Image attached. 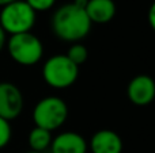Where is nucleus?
<instances>
[{"label":"nucleus","mask_w":155,"mask_h":153,"mask_svg":"<svg viewBox=\"0 0 155 153\" xmlns=\"http://www.w3.org/2000/svg\"><path fill=\"white\" fill-rule=\"evenodd\" d=\"M23 94L18 86L10 81L0 83V117L11 122L21 115L23 110Z\"/></svg>","instance_id":"423d86ee"},{"label":"nucleus","mask_w":155,"mask_h":153,"mask_svg":"<svg viewBox=\"0 0 155 153\" xmlns=\"http://www.w3.org/2000/svg\"><path fill=\"white\" fill-rule=\"evenodd\" d=\"M79 76V67L65 54L49 57L42 67V79L49 87L56 89L70 88Z\"/></svg>","instance_id":"7ed1b4c3"},{"label":"nucleus","mask_w":155,"mask_h":153,"mask_svg":"<svg viewBox=\"0 0 155 153\" xmlns=\"http://www.w3.org/2000/svg\"><path fill=\"white\" fill-rule=\"evenodd\" d=\"M88 148L93 153H121L124 144L114 130L101 129L91 136Z\"/></svg>","instance_id":"6e6552de"},{"label":"nucleus","mask_w":155,"mask_h":153,"mask_svg":"<svg viewBox=\"0 0 155 153\" xmlns=\"http://www.w3.org/2000/svg\"><path fill=\"white\" fill-rule=\"evenodd\" d=\"M87 2L88 0H74V4L78 5V7H80V8H86V4H87Z\"/></svg>","instance_id":"f3484780"},{"label":"nucleus","mask_w":155,"mask_h":153,"mask_svg":"<svg viewBox=\"0 0 155 153\" xmlns=\"http://www.w3.org/2000/svg\"><path fill=\"white\" fill-rule=\"evenodd\" d=\"M5 43H7V34H5L4 30L0 27V53H2V50L5 48Z\"/></svg>","instance_id":"dca6fc26"},{"label":"nucleus","mask_w":155,"mask_h":153,"mask_svg":"<svg viewBox=\"0 0 155 153\" xmlns=\"http://www.w3.org/2000/svg\"><path fill=\"white\" fill-rule=\"evenodd\" d=\"M12 2H16V0H0V7H4V5L10 4Z\"/></svg>","instance_id":"a211bd4d"},{"label":"nucleus","mask_w":155,"mask_h":153,"mask_svg":"<svg viewBox=\"0 0 155 153\" xmlns=\"http://www.w3.org/2000/svg\"><path fill=\"white\" fill-rule=\"evenodd\" d=\"M84 11L91 23L105 24L116 16L117 7L114 0H88Z\"/></svg>","instance_id":"9d476101"},{"label":"nucleus","mask_w":155,"mask_h":153,"mask_svg":"<svg viewBox=\"0 0 155 153\" xmlns=\"http://www.w3.org/2000/svg\"><path fill=\"white\" fill-rule=\"evenodd\" d=\"M30 7L33 8L34 12H45L53 8L56 4V0H25Z\"/></svg>","instance_id":"4468645a"},{"label":"nucleus","mask_w":155,"mask_h":153,"mask_svg":"<svg viewBox=\"0 0 155 153\" xmlns=\"http://www.w3.org/2000/svg\"><path fill=\"white\" fill-rule=\"evenodd\" d=\"M65 56H67L68 58L74 62V64H76L78 67H80V65L87 60L88 50H87V48H86L83 43L76 42V43H74V45H71L70 48H68L67 54H65Z\"/></svg>","instance_id":"f8f14e48"},{"label":"nucleus","mask_w":155,"mask_h":153,"mask_svg":"<svg viewBox=\"0 0 155 153\" xmlns=\"http://www.w3.org/2000/svg\"><path fill=\"white\" fill-rule=\"evenodd\" d=\"M35 19L37 12L25 0L12 2L0 10V27L8 35L30 33L35 24Z\"/></svg>","instance_id":"f03ea898"},{"label":"nucleus","mask_w":155,"mask_h":153,"mask_svg":"<svg viewBox=\"0 0 155 153\" xmlns=\"http://www.w3.org/2000/svg\"><path fill=\"white\" fill-rule=\"evenodd\" d=\"M68 118V106L59 96H45L33 108V122L37 127L53 130L61 127Z\"/></svg>","instance_id":"39448f33"},{"label":"nucleus","mask_w":155,"mask_h":153,"mask_svg":"<svg viewBox=\"0 0 155 153\" xmlns=\"http://www.w3.org/2000/svg\"><path fill=\"white\" fill-rule=\"evenodd\" d=\"M147 19H148V23H150L151 29L155 31V2L150 5V10H148V14H147Z\"/></svg>","instance_id":"2eb2a0df"},{"label":"nucleus","mask_w":155,"mask_h":153,"mask_svg":"<svg viewBox=\"0 0 155 153\" xmlns=\"http://www.w3.org/2000/svg\"><path fill=\"white\" fill-rule=\"evenodd\" d=\"M88 144L82 134L76 132H64L52 140V153H87Z\"/></svg>","instance_id":"1a4fd4ad"},{"label":"nucleus","mask_w":155,"mask_h":153,"mask_svg":"<svg viewBox=\"0 0 155 153\" xmlns=\"http://www.w3.org/2000/svg\"><path fill=\"white\" fill-rule=\"evenodd\" d=\"M11 137H12L11 123L0 117V149L5 148V146L10 144Z\"/></svg>","instance_id":"ddd939ff"},{"label":"nucleus","mask_w":155,"mask_h":153,"mask_svg":"<svg viewBox=\"0 0 155 153\" xmlns=\"http://www.w3.org/2000/svg\"><path fill=\"white\" fill-rule=\"evenodd\" d=\"M51 26L59 39L76 43L87 37L93 23L84 8L78 7L74 3H67L53 12Z\"/></svg>","instance_id":"f257e3e1"},{"label":"nucleus","mask_w":155,"mask_h":153,"mask_svg":"<svg viewBox=\"0 0 155 153\" xmlns=\"http://www.w3.org/2000/svg\"><path fill=\"white\" fill-rule=\"evenodd\" d=\"M25 153H42V152H34V151H29V152H25Z\"/></svg>","instance_id":"6ab92c4d"},{"label":"nucleus","mask_w":155,"mask_h":153,"mask_svg":"<svg viewBox=\"0 0 155 153\" xmlns=\"http://www.w3.org/2000/svg\"><path fill=\"white\" fill-rule=\"evenodd\" d=\"M52 132L45 130L42 127H37L34 126L29 133V137H27V142H29L30 151L34 152H45L46 149L51 148L52 144Z\"/></svg>","instance_id":"9b49d317"},{"label":"nucleus","mask_w":155,"mask_h":153,"mask_svg":"<svg viewBox=\"0 0 155 153\" xmlns=\"http://www.w3.org/2000/svg\"><path fill=\"white\" fill-rule=\"evenodd\" d=\"M10 57L19 65L31 67L41 61L44 56V45L35 34L22 33V34L10 35L5 43Z\"/></svg>","instance_id":"20e7f679"},{"label":"nucleus","mask_w":155,"mask_h":153,"mask_svg":"<svg viewBox=\"0 0 155 153\" xmlns=\"http://www.w3.org/2000/svg\"><path fill=\"white\" fill-rule=\"evenodd\" d=\"M128 99L135 106H147L155 99V80L148 75H137L127 87Z\"/></svg>","instance_id":"0eeeda50"}]
</instances>
